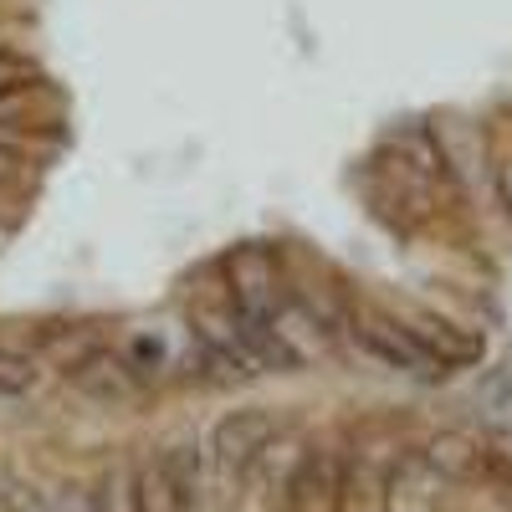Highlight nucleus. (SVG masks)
<instances>
[{
	"instance_id": "nucleus-15",
	"label": "nucleus",
	"mask_w": 512,
	"mask_h": 512,
	"mask_svg": "<svg viewBox=\"0 0 512 512\" xmlns=\"http://www.w3.org/2000/svg\"><path fill=\"white\" fill-rule=\"evenodd\" d=\"M47 502H52V512H103L93 482H57L47 492Z\"/></svg>"
},
{
	"instance_id": "nucleus-19",
	"label": "nucleus",
	"mask_w": 512,
	"mask_h": 512,
	"mask_svg": "<svg viewBox=\"0 0 512 512\" xmlns=\"http://www.w3.org/2000/svg\"><path fill=\"white\" fill-rule=\"evenodd\" d=\"M26 195L21 190H6V185H0V236H16L21 226H26Z\"/></svg>"
},
{
	"instance_id": "nucleus-18",
	"label": "nucleus",
	"mask_w": 512,
	"mask_h": 512,
	"mask_svg": "<svg viewBox=\"0 0 512 512\" xmlns=\"http://www.w3.org/2000/svg\"><path fill=\"white\" fill-rule=\"evenodd\" d=\"M492 195L502 205V216L512 221V144H502L497 159H492Z\"/></svg>"
},
{
	"instance_id": "nucleus-5",
	"label": "nucleus",
	"mask_w": 512,
	"mask_h": 512,
	"mask_svg": "<svg viewBox=\"0 0 512 512\" xmlns=\"http://www.w3.org/2000/svg\"><path fill=\"white\" fill-rule=\"evenodd\" d=\"M277 507L282 512H349L344 446H333V441L297 446L292 461H287V472H282Z\"/></svg>"
},
{
	"instance_id": "nucleus-7",
	"label": "nucleus",
	"mask_w": 512,
	"mask_h": 512,
	"mask_svg": "<svg viewBox=\"0 0 512 512\" xmlns=\"http://www.w3.org/2000/svg\"><path fill=\"white\" fill-rule=\"evenodd\" d=\"M62 384H67L77 400H88V405L134 410V405H144V400L154 395L159 379H149L123 344H103L98 354H88L82 364H72V369L62 374Z\"/></svg>"
},
{
	"instance_id": "nucleus-9",
	"label": "nucleus",
	"mask_w": 512,
	"mask_h": 512,
	"mask_svg": "<svg viewBox=\"0 0 512 512\" xmlns=\"http://www.w3.org/2000/svg\"><path fill=\"white\" fill-rule=\"evenodd\" d=\"M405 323H410V333L425 344V354H431L441 369H472L482 354H487V344H482V333H472V328H461V323H451V318H441V313H431V308H395Z\"/></svg>"
},
{
	"instance_id": "nucleus-6",
	"label": "nucleus",
	"mask_w": 512,
	"mask_h": 512,
	"mask_svg": "<svg viewBox=\"0 0 512 512\" xmlns=\"http://www.w3.org/2000/svg\"><path fill=\"white\" fill-rule=\"evenodd\" d=\"M436 128V144H441V159H446V180L456 190V200H482L492 190V159H497V139H492V128L472 113H436L431 118Z\"/></svg>"
},
{
	"instance_id": "nucleus-10",
	"label": "nucleus",
	"mask_w": 512,
	"mask_h": 512,
	"mask_svg": "<svg viewBox=\"0 0 512 512\" xmlns=\"http://www.w3.org/2000/svg\"><path fill=\"white\" fill-rule=\"evenodd\" d=\"M420 456L431 461L451 487H472V482H482L487 461H492V451H487L472 431H436V436H425V441H420Z\"/></svg>"
},
{
	"instance_id": "nucleus-2",
	"label": "nucleus",
	"mask_w": 512,
	"mask_h": 512,
	"mask_svg": "<svg viewBox=\"0 0 512 512\" xmlns=\"http://www.w3.org/2000/svg\"><path fill=\"white\" fill-rule=\"evenodd\" d=\"M349 349H359L369 364L390 369V374H400V379H415V384H441V379H451V369H441L431 354H425V344L410 333V323H405L395 308L374 303V297H359V303H354Z\"/></svg>"
},
{
	"instance_id": "nucleus-21",
	"label": "nucleus",
	"mask_w": 512,
	"mask_h": 512,
	"mask_svg": "<svg viewBox=\"0 0 512 512\" xmlns=\"http://www.w3.org/2000/svg\"><path fill=\"white\" fill-rule=\"evenodd\" d=\"M0 512H6V492H0Z\"/></svg>"
},
{
	"instance_id": "nucleus-11",
	"label": "nucleus",
	"mask_w": 512,
	"mask_h": 512,
	"mask_svg": "<svg viewBox=\"0 0 512 512\" xmlns=\"http://www.w3.org/2000/svg\"><path fill=\"white\" fill-rule=\"evenodd\" d=\"M374 144L390 149V154L405 159V164H415L420 175L446 180V159H441V144H436L431 118H395V123H384V134H379ZM446 185H451V180H446Z\"/></svg>"
},
{
	"instance_id": "nucleus-8",
	"label": "nucleus",
	"mask_w": 512,
	"mask_h": 512,
	"mask_svg": "<svg viewBox=\"0 0 512 512\" xmlns=\"http://www.w3.org/2000/svg\"><path fill=\"white\" fill-rule=\"evenodd\" d=\"M451 497V482L420 456V446H405L384 477V497L379 512H441Z\"/></svg>"
},
{
	"instance_id": "nucleus-20",
	"label": "nucleus",
	"mask_w": 512,
	"mask_h": 512,
	"mask_svg": "<svg viewBox=\"0 0 512 512\" xmlns=\"http://www.w3.org/2000/svg\"><path fill=\"white\" fill-rule=\"evenodd\" d=\"M26 41H31V16L0 6V47H26Z\"/></svg>"
},
{
	"instance_id": "nucleus-4",
	"label": "nucleus",
	"mask_w": 512,
	"mask_h": 512,
	"mask_svg": "<svg viewBox=\"0 0 512 512\" xmlns=\"http://www.w3.org/2000/svg\"><path fill=\"white\" fill-rule=\"evenodd\" d=\"M287 415L272 410V405H236L226 410L216 425H210V436H205V456L210 466H216L221 477L231 482H246L256 472V461H267V451L287 436Z\"/></svg>"
},
{
	"instance_id": "nucleus-1",
	"label": "nucleus",
	"mask_w": 512,
	"mask_h": 512,
	"mask_svg": "<svg viewBox=\"0 0 512 512\" xmlns=\"http://www.w3.org/2000/svg\"><path fill=\"white\" fill-rule=\"evenodd\" d=\"M221 272L231 303L256 318H282L292 308V251L282 241H236L221 251Z\"/></svg>"
},
{
	"instance_id": "nucleus-3",
	"label": "nucleus",
	"mask_w": 512,
	"mask_h": 512,
	"mask_svg": "<svg viewBox=\"0 0 512 512\" xmlns=\"http://www.w3.org/2000/svg\"><path fill=\"white\" fill-rule=\"evenodd\" d=\"M205 472L210 456L200 436H169L164 446H154L149 456H139V512H200V492H205Z\"/></svg>"
},
{
	"instance_id": "nucleus-17",
	"label": "nucleus",
	"mask_w": 512,
	"mask_h": 512,
	"mask_svg": "<svg viewBox=\"0 0 512 512\" xmlns=\"http://www.w3.org/2000/svg\"><path fill=\"white\" fill-rule=\"evenodd\" d=\"M0 185L26 195V190L36 185V164H31V159H21V154H11V149H0Z\"/></svg>"
},
{
	"instance_id": "nucleus-13",
	"label": "nucleus",
	"mask_w": 512,
	"mask_h": 512,
	"mask_svg": "<svg viewBox=\"0 0 512 512\" xmlns=\"http://www.w3.org/2000/svg\"><path fill=\"white\" fill-rule=\"evenodd\" d=\"M36 384H41V359L0 344V400H26L36 395Z\"/></svg>"
},
{
	"instance_id": "nucleus-16",
	"label": "nucleus",
	"mask_w": 512,
	"mask_h": 512,
	"mask_svg": "<svg viewBox=\"0 0 512 512\" xmlns=\"http://www.w3.org/2000/svg\"><path fill=\"white\" fill-rule=\"evenodd\" d=\"M6 512H52L47 487H36V482H6Z\"/></svg>"
},
{
	"instance_id": "nucleus-12",
	"label": "nucleus",
	"mask_w": 512,
	"mask_h": 512,
	"mask_svg": "<svg viewBox=\"0 0 512 512\" xmlns=\"http://www.w3.org/2000/svg\"><path fill=\"white\" fill-rule=\"evenodd\" d=\"M134 477H139V456L118 451L103 472H98V482H93L103 512H139V487H134Z\"/></svg>"
},
{
	"instance_id": "nucleus-14",
	"label": "nucleus",
	"mask_w": 512,
	"mask_h": 512,
	"mask_svg": "<svg viewBox=\"0 0 512 512\" xmlns=\"http://www.w3.org/2000/svg\"><path fill=\"white\" fill-rule=\"evenodd\" d=\"M41 77L47 72H41L31 47H0V88H26V82H41Z\"/></svg>"
}]
</instances>
